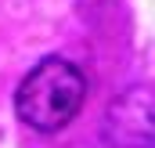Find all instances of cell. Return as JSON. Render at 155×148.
<instances>
[{"label":"cell","mask_w":155,"mask_h":148,"mask_svg":"<svg viewBox=\"0 0 155 148\" xmlns=\"http://www.w3.org/2000/svg\"><path fill=\"white\" fill-rule=\"evenodd\" d=\"M87 101V76L79 65H72L69 58H40V65H33L22 76L18 90H15V112L18 119L40 130V134H58L61 126H69L79 116Z\"/></svg>","instance_id":"cell-1"},{"label":"cell","mask_w":155,"mask_h":148,"mask_svg":"<svg viewBox=\"0 0 155 148\" xmlns=\"http://www.w3.org/2000/svg\"><path fill=\"white\" fill-rule=\"evenodd\" d=\"M105 134L116 148H152V94L148 87H130L116 98L105 119Z\"/></svg>","instance_id":"cell-2"}]
</instances>
